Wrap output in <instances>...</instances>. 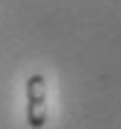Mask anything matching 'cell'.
Wrapping results in <instances>:
<instances>
[{
  "instance_id": "6da1fadb",
  "label": "cell",
  "mask_w": 121,
  "mask_h": 129,
  "mask_svg": "<svg viewBox=\"0 0 121 129\" xmlns=\"http://www.w3.org/2000/svg\"><path fill=\"white\" fill-rule=\"evenodd\" d=\"M25 117L30 129H42L47 124V80L45 75L35 72L25 82Z\"/></svg>"
}]
</instances>
